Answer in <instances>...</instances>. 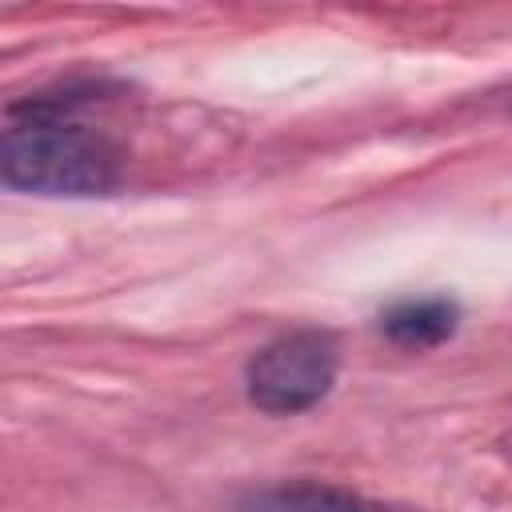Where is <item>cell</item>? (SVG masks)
Segmentation results:
<instances>
[{
    "label": "cell",
    "instance_id": "3957f363",
    "mask_svg": "<svg viewBox=\"0 0 512 512\" xmlns=\"http://www.w3.org/2000/svg\"><path fill=\"white\" fill-rule=\"evenodd\" d=\"M236 512H412L404 504H384L348 488L332 484H276V488H256L240 496Z\"/></svg>",
    "mask_w": 512,
    "mask_h": 512
},
{
    "label": "cell",
    "instance_id": "277c9868",
    "mask_svg": "<svg viewBox=\"0 0 512 512\" xmlns=\"http://www.w3.org/2000/svg\"><path fill=\"white\" fill-rule=\"evenodd\" d=\"M456 324H460V308L448 296L400 300L388 312H380V332L400 348H436L456 332Z\"/></svg>",
    "mask_w": 512,
    "mask_h": 512
},
{
    "label": "cell",
    "instance_id": "7a4b0ae2",
    "mask_svg": "<svg viewBox=\"0 0 512 512\" xmlns=\"http://www.w3.org/2000/svg\"><path fill=\"white\" fill-rule=\"evenodd\" d=\"M336 364H340L336 340L320 328H300V332L272 340L248 360L244 388L260 412L296 416V412L316 408L332 392Z\"/></svg>",
    "mask_w": 512,
    "mask_h": 512
},
{
    "label": "cell",
    "instance_id": "6da1fadb",
    "mask_svg": "<svg viewBox=\"0 0 512 512\" xmlns=\"http://www.w3.org/2000/svg\"><path fill=\"white\" fill-rule=\"evenodd\" d=\"M88 96H32L8 112L0 176L16 192L104 196L120 184V148L80 120Z\"/></svg>",
    "mask_w": 512,
    "mask_h": 512
}]
</instances>
